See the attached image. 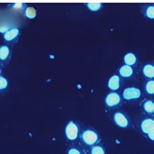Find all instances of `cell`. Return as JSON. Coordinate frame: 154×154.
Masks as SVG:
<instances>
[{
    "label": "cell",
    "mask_w": 154,
    "mask_h": 154,
    "mask_svg": "<svg viewBox=\"0 0 154 154\" xmlns=\"http://www.w3.org/2000/svg\"><path fill=\"white\" fill-rule=\"evenodd\" d=\"M65 133L69 140L73 141V140H76V138L78 137V133H79V129H78L77 125L72 121H70L66 126Z\"/></svg>",
    "instance_id": "cell-1"
},
{
    "label": "cell",
    "mask_w": 154,
    "mask_h": 154,
    "mask_svg": "<svg viewBox=\"0 0 154 154\" xmlns=\"http://www.w3.org/2000/svg\"><path fill=\"white\" fill-rule=\"evenodd\" d=\"M82 141L88 146H93L97 143L99 137L96 132L91 130H87L83 132L82 135Z\"/></svg>",
    "instance_id": "cell-2"
},
{
    "label": "cell",
    "mask_w": 154,
    "mask_h": 154,
    "mask_svg": "<svg viewBox=\"0 0 154 154\" xmlns=\"http://www.w3.org/2000/svg\"><path fill=\"white\" fill-rule=\"evenodd\" d=\"M140 96H141L140 89L136 87L126 88L123 93V98L126 100L139 99L140 97Z\"/></svg>",
    "instance_id": "cell-3"
},
{
    "label": "cell",
    "mask_w": 154,
    "mask_h": 154,
    "mask_svg": "<svg viewBox=\"0 0 154 154\" xmlns=\"http://www.w3.org/2000/svg\"><path fill=\"white\" fill-rule=\"evenodd\" d=\"M105 102L108 106H115L120 103V96L116 93H110L107 95Z\"/></svg>",
    "instance_id": "cell-4"
},
{
    "label": "cell",
    "mask_w": 154,
    "mask_h": 154,
    "mask_svg": "<svg viewBox=\"0 0 154 154\" xmlns=\"http://www.w3.org/2000/svg\"><path fill=\"white\" fill-rule=\"evenodd\" d=\"M114 121L116 123V125L119 126V127L126 128L129 125L128 119H126L124 114H123L122 112H116V113H115V115H114Z\"/></svg>",
    "instance_id": "cell-5"
},
{
    "label": "cell",
    "mask_w": 154,
    "mask_h": 154,
    "mask_svg": "<svg viewBox=\"0 0 154 154\" xmlns=\"http://www.w3.org/2000/svg\"><path fill=\"white\" fill-rule=\"evenodd\" d=\"M154 126V119H151V118H147L144 120L142 121L141 123V130H142L143 133L147 134L149 133V130L152 129Z\"/></svg>",
    "instance_id": "cell-6"
},
{
    "label": "cell",
    "mask_w": 154,
    "mask_h": 154,
    "mask_svg": "<svg viewBox=\"0 0 154 154\" xmlns=\"http://www.w3.org/2000/svg\"><path fill=\"white\" fill-rule=\"evenodd\" d=\"M119 78L118 75H114L110 77V79L108 81V87L111 89V90H117L119 88Z\"/></svg>",
    "instance_id": "cell-7"
},
{
    "label": "cell",
    "mask_w": 154,
    "mask_h": 154,
    "mask_svg": "<svg viewBox=\"0 0 154 154\" xmlns=\"http://www.w3.org/2000/svg\"><path fill=\"white\" fill-rule=\"evenodd\" d=\"M143 73L146 78H154V66L152 64H146L143 68Z\"/></svg>",
    "instance_id": "cell-8"
},
{
    "label": "cell",
    "mask_w": 154,
    "mask_h": 154,
    "mask_svg": "<svg viewBox=\"0 0 154 154\" xmlns=\"http://www.w3.org/2000/svg\"><path fill=\"white\" fill-rule=\"evenodd\" d=\"M119 72L121 76L124 77V78H128V77H130L133 75V69L131 66L125 65L119 69Z\"/></svg>",
    "instance_id": "cell-9"
},
{
    "label": "cell",
    "mask_w": 154,
    "mask_h": 154,
    "mask_svg": "<svg viewBox=\"0 0 154 154\" xmlns=\"http://www.w3.org/2000/svg\"><path fill=\"white\" fill-rule=\"evenodd\" d=\"M19 33V31L18 29H12L10 30H8L5 34H4V38L6 41H12L14 38L18 36Z\"/></svg>",
    "instance_id": "cell-10"
},
{
    "label": "cell",
    "mask_w": 154,
    "mask_h": 154,
    "mask_svg": "<svg viewBox=\"0 0 154 154\" xmlns=\"http://www.w3.org/2000/svg\"><path fill=\"white\" fill-rule=\"evenodd\" d=\"M137 56H135L133 53H129L124 56V62L126 63V65L128 66H133L135 63H137Z\"/></svg>",
    "instance_id": "cell-11"
},
{
    "label": "cell",
    "mask_w": 154,
    "mask_h": 154,
    "mask_svg": "<svg viewBox=\"0 0 154 154\" xmlns=\"http://www.w3.org/2000/svg\"><path fill=\"white\" fill-rule=\"evenodd\" d=\"M144 110L147 113H153L154 112V103L152 100H146L143 104Z\"/></svg>",
    "instance_id": "cell-12"
},
{
    "label": "cell",
    "mask_w": 154,
    "mask_h": 154,
    "mask_svg": "<svg viewBox=\"0 0 154 154\" xmlns=\"http://www.w3.org/2000/svg\"><path fill=\"white\" fill-rule=\"evenodd\" d=\"M25 16L28 19H34L36 16V10L34 7H27L25 10Z\"/></svg>",
    "instance_id": "cell-13"
},
{
    "label": "cell",
    "mask_w": 154,
    "mask_h": 154,
    "mask_svg": "<svg viewBox=\"0 0 154 154\" xmlns=\"http://www.w3.org/2000/svg\"><path fill=\"white\" fill-rule=\"evenodd\" d=\"M9 55V49L8 46H3L0 48V60H5Z\"/></svg>",
    "instance_id": "cell-14"
},
{
    "label": "cell",
    "mask_w": 154,
    "mask_h": 154,
    "mask_svg": "<svg viewBox=\"0 0 154 154\" xmlns=\"http://www.w3.org/2000/svg\"><path fill=\"white\" fill-rule=\"evenodd\" d=\"M102 3L100 2H89L87 4V7L89 10L96 12V11L100 10L102 8Z\"/></svg>",
    "instance_id": "cell-15"
},
{
    "label": "cell",
    "mask_w": 154,
    "mask_h": 154,
    "mask_svg": "<svg viewBox=\"0 0 154 154\" xmlns=\"http://www.w3.org/2000/svg\"><path fill=\"white\" fill-rule=\"evenodd\" d=\"M145 89L148 94H154V80H149L146 82Z\"/></svg>",
    "instance_id": "cell-16"
},
{
    "label": "cell",
    "mask_w": 154,
    "mask_h": 154,
    "mask_svg": "<svg viewBox=\"0 0 154 154\" xmlns=\"http://www.w3.org/2000/svg\"><path fill=\"white\" fill-rule=\"evenodd\" d=\"M145 16L148 19H154V5H149L146 9Z\"/></svg>",
    "instance_id": "cell-17"
},
{
    "label": "cell",
    "mask_w": 154,
    "mask_h": 154,
    "mask_svg": "<svg viewBox=\"0 0 154 154\" xmlns=\"http://www.w3.org/2000/svg\"><path fill=\"white\" fill-rule=\"evenodd\" d=\"M91 154H105V150L100 146H95L92 148Z\"/></svg>",
    "instance_id": "cell-18"
},
{
    "label": "cell",
    "mask_w": 154,
    "mask_h": 154,
    "mask_svg": "<svg viewBox=\"0 0 154 154\" xmlns=\"http://www.w3.org/2000/svg\"><path fill=\"white\" fill-rule=\"evenodd\" d=\"M8 86V81L6 80L5 78L2 76H0V90L4 89L7 87Z\"/></svg>",
    "instance_id": "cell-19"
},
{
    "label": "cell",
    "mask_w": 154,
    "mask_h": 154,
    "mask_svg": "<svg viewBox=\"0 0 154 154\" xmlns=\"http://www.w3.org/2000/svg\"><path fill=\"white\" fill-rule=\"evenodd\" d=\"M147 136L149 137V139L152 141H154V126L149 130V132L147 133Z\"/></svg>",
    "instance_id": "cell-20"
},
{
    "label": "cell",
    "mask_w": 154,
    "mask_h": 154,
    "mask_svg": "<svg viewBox=\"0 0 154 154\" xmlns=\"http://www.w3.org/2000/svg\"><path fill=\"white\" fill-rule=\"evenodd\" d=\"M68 154H81V152L76 148H71L68 151Z\"/></svg>",
    "instance_id": "cell-21"
},
{
    "label": "cell",
    "mask_w": 154,
    "mask_h": 154,
    "mask_svg": "<svg viewBox=\"0 0 154 154\" xmlns=\"http://www.w3.org/2000/svg\"><path fill=\"white\" fill-rule=\"evenodd\" d=\"M7 31H8L7 26H0V32H2V33H5Z\"/></svg>",
    "instance_id": "cell-22"
},
{
    "label": "cell",
    "mask_w": 154,
    "mask_h": 154,
    "mask_svg": "<svg viewBox=\"0 0 154 154\" xmlns=\"http://www.w3.org/2000/svg\"><path fill=\"white\" fill-rule=\"evenodd\" d=\"M23 6H24V4L23 3H15L14 5H13V7H14L15 9H22Z\"/></svg>",
    "instance_id": "cell-23"
},
{
    "label": "cell",
    "mask_w": 154,
    "mask_h": 154,
    "mask_svg": "<svg viewBox=\"0 0 154 154\" xmlns=\"http://www.w3.org/2000/svg\"><path fill=\"white\" fill-rule=\"evenodd\" d=\"M0 73H1V69H0Z\"/></svg>",
    "instance_id": "cell-24"
}]
</instances>
